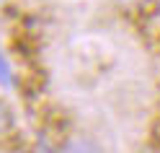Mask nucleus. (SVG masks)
I'll return each instance as SVG.
<instances>
[{
    "label": "nucleus",
    "instance_id": "nucleus-1",
    "mask_svg": "<svg viewBox=\"0 0 160 153\" xmlns=\"http://www.w3.org/2000/svg\"><path fill=\"white\" fill-rule=\"evenodd\" d=\"M65 153H98V148L85 138H70L65 145Z\"/></svg>",
    "mask_w": 160,
    "mask_h": 153
},
{
    "label": "nucleus",
    "instance_id": "nucleus-2",
    "mask_svg": "<svg viewBox=\"0 0 160 153\" xmlns=\"http://www.w3.org/2000/svg\"><path fill=\"white\" fill-rule=\"evenodd\" d=\"M0 86L13 88V70H11V63H8V57L3 52H0Z\"/></svg>",
    "mask_w": 160,
    "mask_h": 153
},
{
    "label": "nucleus",
    "instance_id": "nucleus-3",
    "mask_svg": "<svg viewBox=\"0 0 160 153\" xmlns=\"http://www.w3.org/2000/svg\"><path fill=\"white\" fill-rule=\"evenodd\" d=\"M8 130H11V109L0 101V135H5Z\"/></svg>",
    "mask_w": 160,
    "mask_h": 153
}]
</instances>
